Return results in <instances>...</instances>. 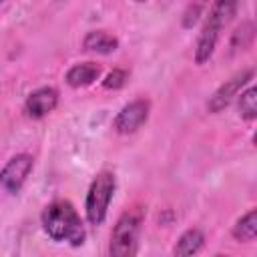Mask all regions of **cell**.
I'll list each match as a JSON object with an SVG mask.
<instances>
[{"label": "cell", "instance_id": "cell-12", "mask_svg": "<svg viewBox=\"0 0 257 257\" xmlns=\"http://www.w3.org/2000/svg\"><path fill=\"white\" fill-rule=\"evenodd\" d=\"M231 235H233V239L243 241V243L253 241L257 237V209H249L245 215H241L235 221Z\"/></svg>", "mask_w": 257, "mask_h": 257}, {"label": "cell", "instance_id": "cell-15", "mask_svg": "<svg viewBox=\"0 0 257 257\" xmlns=\"http://www.w3.org/2000/svg\"><path fill=\"white\" fill-rule=\"evenodd\" d=\"M253 36H255V26L251 20H245L241 22V26L233 32L231 36V50H247L253 42Z\"/></svg>", "mask_w": 257, "mask_h": 257}, {"label": "cell", "instance_id": "cell-18", "mask_svg": "<svg viewBox=\"0 0 257 257\" xmlns=\"http://www.w3.org/2000/svg\"><path fill=\"white\" fill-rule=\"evenodd\" d=\"M135 2H147V0H135Z\"/></svg>", "mask_w": 257, "mask_h": 257}, {"label": "cell", "instance_id": "cell-16", "mask_svg": "<svg viewBox=\"0 0 257 257\" xmlns=\"http://www.w3.org/2000/svg\"><path fill=\"white\" fill-rule=\"evenodd\" d=\"M205 6H207V0H193L187 6V10L183 12V28H193L199 22V18L203 16Z\"/></svg>", "mask_w": 257, "mask_h": 257}, {"label": "cell", "instance_id": "cell-8", "mask_svg": "<svg viewBox=\"0 0 257 257\" xmlns=\"http://www.w3.org/2000/svg\"><path fill=\"white\" fill-rule=\"evenodd\" d=\"M221 32H223V26L219 22H215L211 16H207L199 36H197V44H195V64L203 66L205 62H209V58L213 56L215 48H217V42L221 38Z\"/></svg>", "mask_w": 257, "mask_h": 257}, {"label": "cell", "instance_id": "cell-9", "mask_svg": "<svg viewBox=\"0 0 257 257\" xmlns=\"http://www.w3.org/2000/svg\"><path fill=\"white\" fill-rule=\"evenodd\" d=\"M102 68L100 64L96 62H78V64H72L66 74H64V80L68 86L72 88H84V86H90L94 80H98Z\"/></svg>", "mask_w": 257, "mask_h": 257}, {"label": "cell", "instance_id": "cell-17", "mask_svg": "<svg viewBox=\"0 0 257 257\" xmlns=\"http://www.w3.org/2000/svg\"><path fill=\"white\" fill-rule=\"evenodd\" d=\"M126 80H128V70H126V68H112V70L104 76L102 86H104L106 90H118V88H122V86L126 84Z\"/></svg>", "mask_w": 257, "mask_h": 257}, {"label": "cell", "instance_id": "cell-2", "mask_svg": "<svg viewBox=\"0 0 257 257\" xmlns=\"http://www.w3.org/2000/svg\"><path fill=\"white\" fill-rule=\"evenodd\" d=\"M143 219H145V211L141 207H133L128 211H124L110 235V243H108V253L114 257H131L137 253L139 249V235H141V227H143Z\"/></svg>", "mask_w": 257, "mask_h": 257}, {"label": "cell", "instance_id": "cell-19", "mask_svg": "<svg viewBox=\"0 0 257 257\" xmlns=\"http://www.w3.org/2000/svg\"><path fill=\"white\" fill-rule=\"evenodd\" d=\"M2 2H4V0H0V4H2Z\"/></svg>", "mask_w": 257, "mask_h": 257}, {"label": "cell", "instance_id": "cell-13", "mask_svg": "<svg viewBox=\"0 0 257 257\" xmlns=\"http://www.w3.org/2000/svg\"><path fill=\"white\" fill-rule=\"evenodd\" d=\"M239 6H241V0H215L213 8L209 10V16L225 28L231 22V18L237 14Z\"/></svg>", "mask_w": 257, "mask_h": 257}, {"label": "cell", "instance_id": "cell-7", "mask_svg": "<svg viewBox=\"0 0 257 257\" xmlns=\"http://www.w3.org/2000/svg\"><path fill=\"white\" fill-rule=\"evenodd\" d=\"M58 106V90L54 86H40L32 90L24 100V112L28 118H44Z\"/></svg>", "mask_w": 257, "mask_h": 257}, {"label": "cell", "instance_id": "cell-6", "mask_svg": "<svg viewBox=\"0 0 257 257\" xmlns=\"http://www.w3.org/2000/svg\"><path fill=\"white\" fill-rule=\"evenodd\" d=\"M249 80H253V70H251V68L241 70V72H237L235 76H231L229 80H225V82L209 96V100H207V110L213 112V114L225 110V108L233 102V98L249 84Z\"/></svg>", "mask_w": 257, "mask_h": 257}, {"label": "cell", "instance_id": "cell-14", "mask_svg": "<svg viewBox=\"0 0 257 257\" xmlns=\"http://www.w3.org/2000/svg\"><path fill=\"white\" fill-rule=\"evenodd\" d=\"M239 114L243 120H255L257 118V88L249 86L241 90L239 96Z\"/></svg>", "mask_w": 257, "mask_h": 257}, {"label": "cell", "instance_id": "cell-11", "mask_svg": "<svg viewBox=\"0 0 257 257\" xmlns=\"http://www.w3.org/2000/svg\"><path fill=\"white\" fill-rule=\"evenodd\" d=\"M203 245H205V235H203V231L197 229V227H193V229H187V231L177 239V245H175L173 253L179 255V257L195 255V253H199V251L203 249Z\"/></svg>", "mask_w": 257, "mask_h": 257}, {"label": "cell", "instance_id": "cell-3", "mask_svg": "<svg viewBox=\"0 0 257 257\" xmlns=\"http://www.w3.org/2000/svg\"><path fill=\"white\" fill-rule=\"evenodd\" d=\"M114 189H116V177L112 171H100L92 179L86 199H84V213L90 225L98 227L104 223L110 201L114 197Z\"/></svg>", "mask_w": 257, "mask_h": 257}, {"label": "cell", "instance_id": "cell-4", "mask_svg": "<svg viewBox=\"0 0 257 257\" xmlns=\"http://www.w3.org/2000/svg\"><path fill=\"white\" fill-rule=\"evenodd\" d=\"M149 114H151V100L135 98L118 110V114L112 120V128L118 135H133L149 120Z\"/></svg>", "mask_w": 257, "mask_h": 257}, {"label": "cell", "instance_id": "cell-1", "mask_svg": "<svg viewBox=\"0 0 257 257\" xmlns=\"http://www.w3.org/2000/svg\"><path fill=\"white\" fill-rule=\"evenodd\" d=\"M40 223L44 233L56 243H70L72 247H80L86 239V231L82 219L74 205L66 199L52 201L40 215Z\"/></svg>", "mask_w": 257, "mask_h": 257}, {"label": "cell", "instance_id": "cell-10", "mask_svg": "<svg viewBox=\"0 0 257 257\" xmlns=\"http://www.w3.org/2000/svg\"><path fill=\"white\" fill-rule=\"evenodd\" d=\"M82 48L96 54H112L118 48V38L106 30H90L82 38Z\"/></svg>", "mask_w": 257, "mask_h": 257}, {"label": "cell", "instance_id": "cell-5", "mask_svg": "<svg viewBox=\"0 0 257 257\" xmlns=\"http://www.w3.org/2000/svg\"><path fill=\"white\" fill-rule=\"evenodd\" d=\"M32 167H34V159L32 155L28 153H20L16 157H12L0 171V187L10 193V195H16L20 193L22 185L26 183L28 175L32 173Z\"/></svg>", "mask_w": 257, "mask_h": 257}]
</instances>
